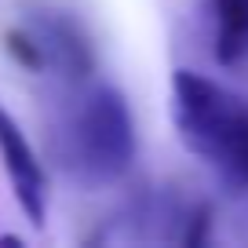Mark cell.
<instances>
[{"label": "cell", "instance_id": "8992f818", "mask_svg": "<svg viewBox=\"0 0 248 248\" xmlns=\"http://www.w3.org/2000/svg\"><path fill=\"white\" fill-rule=\"evenodd\" d=\"M226 175H230V179H237V183L248 190V109H245V121H241L237 142H233L230 164H226Z\"/></svg>", "mask_w": 248, "mask_h": 248}, {"label": "cell", "instance_id": "5b68a950", "mask_svg": "<svg viewBox=\"0 0 248 248\" xmlns=\"http://www.w3.org/2000/svg\"><path fill=\"white\" fill-rule=\"evenodd\" d=\"M216 26V59L223 66L248 62V0H208Z\"/></svg>", "mask_w": 248, "mask_h": 248}, {"label": "cell", "instance_id": "7a4b0ae2", "mask_svg": "<svg viewBox=\"0 0 248 248\" xmlns=\"http://www.w3.org/2000/svg\"><path fill=\"white\" fill-rule=\"evenodd\" d=\"M245 109L248 106L237 95H230L204 73L175 70L171 77V121L179 128V139L219 171L230 164Z\"/></svg>", "mask_w": 248, "mask_h": 248}, {"label": "cell", "instance_id": "6da1fadb", "mask_svg": "<svg viewBox=\"0 0 248 248\" xmlns=\"http://www.w3.org/2000/svg\"><path fill=\"white\" fill-rule=\"evenodd\" d=\"M55 128V154L80 186H109L135 161V121L124 95L109 84H73Z\"/></svg>", "mask_w": 248, "mask_h": 248}, {"label": "cell", "instance_id": "277c9868", "mask_svg": "<svg viewBox=\"0 0 248 248\" xmlns=\"http://www.w3.org/2000/svg\"><path fill=\"white\" fill-rule=\"evenodd\" d=\"M0 164H4V175L11 183V194H15L18 208L26 212L33 226H44L47 216V175L44 164H40L37 150L30 146L22 124L4 109L0 102Z\"/></svg>", "mask_w": 248, "mask_h": 248}, {"label": "cell", "instance_id": "3957f363", "mask_svg": "<svg viewBox=\"0 0 248 248\" xmlns=\"http://www.w3.org/2000/svg\"><path fill=\"white\" fill-rule=\"evenodd\" d=\"M4 40H8V51L15 62H22L33 73H47L62 84H80L95 70L92 44L80 33V26L47 4L30 8L22 22L8 30Z\"/></svg>", "mask_w": 248, "mask_h": 248}]
</instances>
